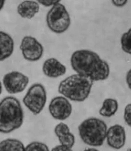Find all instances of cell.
Here are the masks:
<instances>
[{
    "label": "cell",
    "instance_id": "cell-1",
    "mask_svg": "<svg viewBox=\"0 0 131 151\" xmlns=\"http://www.w3.org/2000/svg\"><path fill=\"white\" fill-rule=\"evenodd\" d=\"M70 64L77 74L93 82L104 81L110 76L109 64L97 53L90 50L80 49L74 51L70 58Z\"/></svg>",
    "mask_w": 131,
    "mask_h": 151
},
{
    "label": "cell",
    "instance_id": "cell-2",
    "mask_svg": "<svg viewBox=\"0 0 131 151\" xmlns=\"http://www.w3.org/2000/svg\"><path fill=\"white\" fill-rule=\"evenodd\" d=\"M23 119V110L18 99L7 96L0 101V133L9 134L18 129Z\"/></svg>",
    "mask_w": 131,
    "mask_h": 151
},
{
    "label": "cell",
    "instance_id": "cell-3",
    "mask_svg": "<svg viewBox=\"0 0 131 151\" xmlns=\"http://www.w3.org/2000/svg\"><path fill=\"white\" fill-rule=\"evenodd\" d=\"M93 82L79 74H74L60 82L59 93L74 102H84L89 96Z\"/></svg>",
    "mask_w": 131,
    "mask_h": 151
},
{
    "label": "cell",
    "instance_id": "cell-4",
    "mask_svg": "<svg viewBox=\"0 0 131 151\" xmlns=\"http://www.w3.org/2000/svg\"><path fill=\"white\" fill-rule=\"evenodd\" d=\"M79 134L85 144L91 147H100L106 139L107 126L102 119L90 117L79 124Z\"/></svg>",
    "mask_w": 131,
    "mask_h": 151
},
{
    "label": "cell",
    "instance_id": "cell-5",
    "mask_svg": "<svg viewBox=\"0 0 131 151\" xmlns=\"http://www.w3.org/2000/svg\"><path fill=\"white\" fill-rule=\"evenodd\" d=\"M47 24L49 30L56 34H62L69 29L71 18L67 9L60 1L51 7L48 12Z\"/></svg>",
    "mask_w": 131,
    "mask_h": 151
},
{
    "label": "cell",
    "instance_id": "cell-6",
    "mask_svg": "<svg viewBox=\"0 0 131 151\" xmlns=\"http://www.w3.org/2000/svg\"><path fill=\"white\" fill-rule=\"evenodd\" d=\"M47 101V91L44 86L40 83L33 84L27 90L23 99L25 106L34 115H37L42 113Z\"/></svg>",
    "mask_w": 131,
    "mask_h": 151
},
{
    "label": "cell",
    "instance_id": "cell-7",
    "mask_svg": "<svg viewBox=\"0 0 131 151\" xmlns=\"http://www.w3.org/2000/svg\"><path fill=\"white\" fill-rule=\"evenodd\" d=\"M20 49L23 58L29 62L37 61L44 54L43 46L32 36H25L22 39Z\"/></svg>",
    "mask_w": 131,
    "mask_h": 151
},
{
    "label": "cell",
    "instance_id": "cell-8",
    "mask_svg": "<svg viewBox=\"0 0 131 151\" xmlns=\"http://www.w3.org/2000/svg\"><path fill=\"white\" fill-rule=\"evenodd\" d=\"M29 77L19 71L6 73L3 77V84L6 91L10 94L21 93L29 84Z\"/></svg>",
    "mask_w": 131,
    "mask_h": 151
},
{
    "label": "cell",
    "instance_id": "cell-9",
    "mask_svg": "<svg viewBox=\"0 0 131 151\" xmlns=\"http://www.w3.org/2000/svg\"><path fill=\"white\" fill-rule=\"evenodd\" d=\"M50 115L53 119L63 121L72 113V106L67 99L64 96H56L52 99L49 106Z\"/></svg>",
    "mask_w": 131,
    "mask_h": 151
},
{
    "label": "cell",
    "instance_id": "cell-10",
    "mask_svg": "<svg viewBox=\"0 0 131 151\" xmlns=\"http://www.w3.org/2000/svg\"><path fill=\"white\" fill-rule=\"evenodd\" d=\"M107 143L112 148L119 150L125 145L126 135L123 127L120 124H114L107 129L106 136Z\"/></svg>",
    "mask_w": 131,
    "mask_h": 151
},
{
    "label": "cell",
    "instance_id": "cell-11",
    "mask_svg": "<svg viewBox=\"0 0 131 151\" xmlns=\"http://www.w3.org/2000/svg\"><path fill=\"white\" fill-rule=\"evenodd\" d=\"M44 74L50 78H58L65 75L67 68L58 59L51 58L46 60L42 65Z\"/></svg>",
    "mask_w": 131,
    "mask_h": 151
},
{
    "label": "cell",
    "instance_id": "cell-12",
    "mask_svg": "<svg viewBox=\"0 0 131 151\" xmlns=\"http://www.w3.org/2000/svg\"><path fill=\"white\" fill-rule=\"evenodd\" d=\"M54 133L58 137L60 145L72 148L75 143V137L70 132L69 126L63 122L59 123L55 126Z\"/></svg>",
    "mask_w": 131,
    "mask_h": 151
},
{
    "label": "cell",
    "instance_id": "cell-13",
    "mask_svg": "<svg viewBox=\"0 0 131 151\" xmlns=\"http://www.w3.org/2000/svg\"><path fill=\"white\" fill-rule=\"evenodd\" d=\"M14 50V42L8 33L0 31V61L7 59Z\"/></svg>",
    "mask_w": 131,
    "mask_h": 151
},
{
    "label": "cell",
    "instance_id": "cell-14",
    "mask_svg": "<svg viewBox=\"0 0 131 151\" xmlns=\"http://www.w3.org/2000/svg\"><path fill=\"white\" fill-rule=\"evenodd\" d=\"M39 11V4L36 1H23L18 6V14L21 18L32 19Z\"/></svg>",
    "mask_w": 131,
    "mask_h": 151
},
{
    "label": "cell",
    "instance_id": "cell-15",
    "mask_svg": "<svg viewBox=\"0 0 131 151\" xmlns=\"http://www.w3.org/2000/svg\"><path fill=\"white\" fill-rule=\"evenodd\" d=\"M119 109L118 101L114 99H106L99 110V114L105 117H111L115 115Z\"/></svg>",
    "mask_w": 131,
    "mask_h": 151
},
{
    "label": "cell",
    "instance_id": "cell-16",
    "mask_svg": "<svg viewBox=\"0 0 131 151\" xmlns=\"http://www.w3.org/2000/svg\"><path fill=\"white\" fill-rule=\"evenodd\" d=\"M25 145L19 140L6 139L0 142V151H25Z\"/></svg>",
    "mask_w": 131,
    "mask_h": 151
},
{
    "label": "cell",
    "instance_id": "cell-17",
    "mask_svg": "<svg viewBox=\"0 0 131 151\" xmlns=\"http://www.w3.org/2000/svg\"><path fill=\"white\" fill-rule=\"evenodd\" d=\"M121 45L122 50L131 55V28L122 35L121 38Z\"/></svg>",
    "mask_w": 131,
    "mask_h": 151
},
{
    "label": "cell",
    "instance_id": "cell-18",
    "mask_svg": "<svg viewBox=\"0 0 131 151\" xmlns=\"http://www.w3.org/2000/svg\"><path fill=\"white\" fill-rule=\"evenodd\" d=\"M25 151H50V150L45 143L39 141H33L26 145Z\"/></svg>",
    "mask_w": 131,
    "mask_h": 151
},
{
    "label": "cell",
    "instance_id": "cell-19",
    "mask_svg": "<svg viewBox=\"0 0 131 151\" xmlns=\"http://www.w3.org/2000/svg\"><path fill=\"white\" fill-rule=\"evenodd\" d=\"M123 118H124L125 124L131 127V104H129L125 106Z\"/></svg>",
    "mask_w": 131,
    "mask_h": 151
},
{
    "label": "cell",
    "instance_id": "cell-20",
    "mask_svg": "<svg viewBox=\"0 0 131 151\" xmlns=\"http://www.w3.org/2000/svg\"><path fill=\"white\" fill-rule=\"evenodd\" d=\"M51 151H73L72 149L68 148V147L64 146V145H58L52 148V150Z\"/></svg>",
    "mask_w": 131,
    "mask_h": 151
},
{
    "label": "cell",
    "instance_id": "cell-21",
    "mask_svg": "<svg viewBox=\"0 0 131 151\" xmlns=\"http://www.w3.org/2000/svg\"><path fill=\"white\" fill-rule=\"evenodd\" d=\"M60 1H38L37 2L39 4H41L42 5H43L44 6H53L55 4H56L57 3H58Z\"/></svg>",
    "mask_w": 131,
    "mask_h": 151
},
{
    "label": "cell",
    "instance_id": "cell-22",
    "mask_svg": "<svg viewBox=\"0 0 131 151\" xmlns=\"http://www.w3.org/2000/svg\"><path fill=\"white\" fill-rule=\"evenodd\" d=\"M112 3L115 6L122 7L124 6L128 3V1L127 0H114V1H112Z\"/></svg>",
    "mask_w": 131,
    "mask_h": 151
},
{
    "label": "cell",
    "instance_id": "cell-23",
    "mask_svg": "<svg viewBox=\"0 0 131 151\" xmlns=\"http://www.w3.org/2000/svg\"><path fill=\"white\" fill-rule=\"evenodd\" d=\"M125 80H126V83L127 85L128 86V88L131 90V69L130 70H128V73H127Z\"/></svg>",
    "mask_w": 131,
    "mask_h": 151
},
{
    "label": "cell",
    "instance_id": "cell-24",
    "mask_svg": "<svg viewBox=\"0 0 131 151\" xmlns=\"http://www.w3.org/2000/svg\"><path fill=\"white\" fill-rule=\"evenodd\" d=\"M83 151H100V150H97V149H95L94 148H86Z\"/></svg>",
    "mask_w": 131,
    "mask_h": 151
},
{
    "label": "cell",
    "instance_id": "cell-25",
    "mask_svg": "<svg viewBox=\"0 0 131 151\" xmlns=\"http://www.w3.org/2000/svg\"><path fill=\"white\" fill-rule=\"evenodd\" d=\"M4 4H5V1H3V0L0 1V11L3 9L4 6Z\"/></svg>",
    "mask_w": 131,
    "mask_h": 151
},
{
    "label": "cell",
    "instance_id": "cell-26",
    "mask_svg": "<svg viewBox=\"0 0 131 151\" xmlns=\"http://www.w3.org/2000/svg\"><path fill=\"white\" fill-rule=\"evenodd\" d=\"M1 92H2V84H1V81H0V95H1Z\"/></svg>",
    "mask_w": 131,
    "mask_h": 151
},
{
    "label": "cell",
    "instance_id": "cell-27",
    "mask_svg": "<svg viewBox=\"0 0 131 151\" xmlns=\"http://www.w3.org/2000/svg\"><path fill=\"white\" fill-rule=\"evenodd\" d=\"M127 151H131V148L128 149V150H127Z\"/></svg>",
    "mask_w": 131,
    "mask_h": 151
}]
</instances>
